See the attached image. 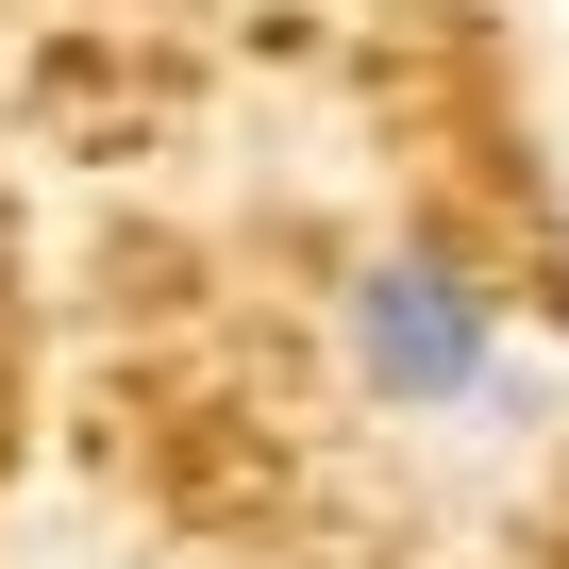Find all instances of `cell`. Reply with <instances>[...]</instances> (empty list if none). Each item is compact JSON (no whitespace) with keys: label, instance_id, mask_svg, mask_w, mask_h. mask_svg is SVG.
I'll return each mask as SVG.
<instances>
[{"label":"cell","instance_id":"obj_1","mask_svg":"<svg viewBox=\"0 0 569 569\" xmlns=\"http://www.w3.org/2000/svg\"><path fill=\"white\" fill-rule=\"evenodd\" d=\"M336 352L386 419H502L519 402V352H502V302L452 268V251H369L352 302H336Z\"/></svg>","mask_w":569,"mask_h":569}]
</instances>
